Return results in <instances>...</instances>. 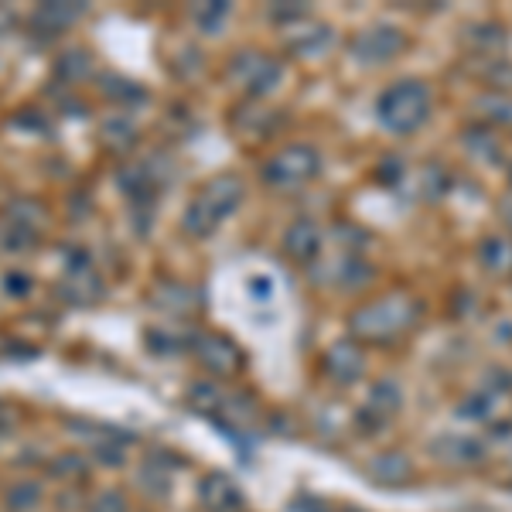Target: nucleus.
I'll use <instances>...</instances> for the list:
<instances>
[{
    "label": "nucleus",
    "instance_id": "nucleus-1",
    "mask_svg": "<svg viewBox=\"0 0 512 512\" xmlns=\"http://www.w3.org/2000/svg\"><path fill=\"white\" fill-rule=\"evenodd\" d=\"M420 318V304L407 294H386L373 304H362L352 315V335L362 342L390 345L403 338Z\"/></svg>",
    "mask_w": 512,
    "mask_h": 512
},
{
    "label": "nucleus",
    "instance_id": "nucleus-2",
    "mask_svg": "<svg viewBox=\"0 0 512 512\" xmlns=\"http://www.w3.org/2000/svg\"><path fill=\"white\" fill-rule=\"evenodd\" d=\"M376 117L393 134H414L431 117V89L420 79L393 82L376 103Z\"/></svg>",
    "mask_w": 512,
    "mask_h": 512
},
{
    "label": "nucleus",
    "instance_id": "nucleus-3",
    "mask_svg": "<svg viewBox=\"0 0 512 512\" xmlns=\"http://www.w3.org/2000/svg\"><path fill=\"white\" fill-rule=\"evenodd\" d=\"M239 198H243V185H239L236 178H216L212 185H205L202 195L192 202V209H188V216H185V229L192 236H209L212 229L236 209Z\"/></svg>",
    "mask_w": 512,
    "mask_h": 512
},
{
    "label": "nucleus",
    "instance_id": "nucleus-4",
    "mask_svg": "<svg viewBox=\"0 0 512 512\" xmlns=\"http://www.w3.org/2000/svg\"><path fill=\"white\" fill-rule=\"evenodd\" d=\"M318 168H321V158L315 154V147L297 144V147H284V151L263 164V178L274 188H297L315 178Z\"/></svg>",
    "mask_w": 512,
    "mask_h": 512
},
{
    "label": "nucleus",
    "instance_id": "nucleus-5",
    "mask_svg": "<svg viewBox=\"0 0 512 512\" xmlns=\"http://www.w3.org/2000/svg\"><path fill=\"white\" fill-rule=\"evenodd\" d=\"M403 48V35L390 24H379V28H366L359 38L352 41V55L362 65H383L393 62V55Z\"/></svg>",
    "mask_w": 512,
    "mask_h": 512
},
{
    "label": "nucleus",
    "instance_id": "nucleus-6",
    "mask_svg": "<svg viewBox=\"0 0 512 512\" xmlns=\"http://www.w3.org/2000/svg\"><path fill=\"white\" fill-rule=\"evenodd\" d=\"M195 352H198V359L205 362V366L212 369V373H219V376H233L239 366H243V355L236 352V345L233 342H226L222 335H205V338H198L195 342Z\"/></svg>",
    "mask_w": 512,
    "mask_h": 512
},
{
    "label": "nucleus",
    "instance_id": "nucleus-7",
    "mask_svg": "<svg viewBox=\"0 0 512 512\" xmlns=\"http://www.w3.org/2000/svg\"><path fill=\"white\" fill-rule=\"evenodd\" d=\"M325 376L328 379H335L338 386H349V383H355V379L362 376V369H366V359H362V352L355 349L352 342H338V345H332L328 349V355H325Z\"/></svg>",
    "mask_w": 512,
    "mask_h": 512
},
{
    "label": "nucleus",
    "instance_id": "nucleus-8",
    "mask_svg": "<svg viewBox=\"0 0 512 512\" xmlns=\"http://www.w3.org/2000/svg\"><path fill=\"white\" fill-rule=\"evenodd\" d=\"M284 246H287V253H291L294 260H301V263L315 260L318 250H321L318 226H315V222H308V219L294 222V226L287 229V236H284Z\"/></svg>",
    "mask_w": 512,
    "mask_h": 512
},
{
    "label": "nucleus",
    "instance_id": "nucleus-9",
    "mask_svg": "<svg viewBox=\"0 0 512 512\" xmlns=\"http://www.w3.org/2000/svg\"><path fill=\"white\" fill-rule=\"evenodd\" d=\"M202 502L212 512H229V509L243 506V492H239L226 475H209L202 482Z\"/></svg>",
    "mask_w": 512,
    "mask_h": 512
},
{
    "label": "nucleus",
    "instance_id": "nucleus-10",
    "mask_svg": "<svg viewBox=\"0 0 512 512\" xmlns=\"http://www.w3.org/2000/svg\"><path fill=\"white\" fill-rule=\"evenodd\" d=\"M369 475L383 485H403V482H410L414 472H410V461L403 458V454H379L373 461V468H369Z\"/></svg>",
    "mask_w": 512,
    "mask_h": 512
},
{
    "label": "nucleus",
    "instance_id": "nucleus-11",
    "mask_svg": "<svg viewBox=\"0 0 512 512\" xmlns=\"http://www.w3.org/2000/svg\"><path fill=\"white\" fill-rule=\"evenodd\" d=\"M482 263L492 270V274H509L512 270V243L509 239H489L482 243Z\"/></svg>",
    "mask_w": 512,
    "mask_h": 512
}]
</instances>
